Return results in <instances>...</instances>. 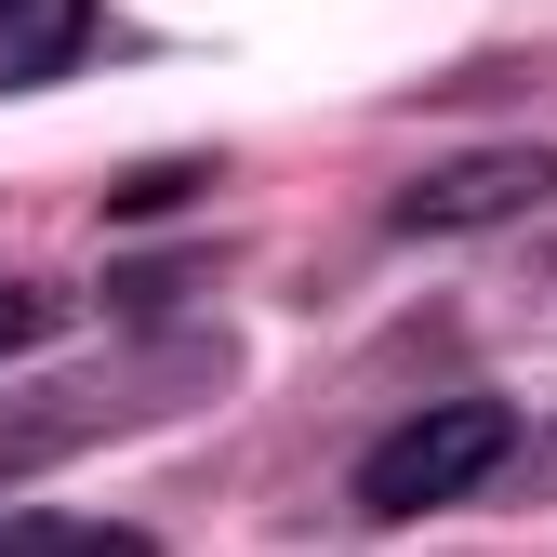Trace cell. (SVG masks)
Masks as SVG:
<instances>
[{
	"label": "cell",
	"instance_id": "cell-1",
	"mask_svg": "<svg viewBox=\"0 0 557 557\" xmlns=\"http://www.w3.org/2000/svg\"><path fill=\"white\" fill-rule=\"evenodd\" d=\"M505 451H518V411L505 398H438V411H411V425H385L359 451V505L372 518H438L465 492H492Z\"/></svg>",
	"mask_w": 557,
	"mask_h": 557
},
{
	"label": "cell",
	"instance_id": "cell-2",
	"mask_svg": "<svg viewBox=\"0 0 557 557\" xmlns=\"http://www.w3.org/2000/svg\"><path fill=\"white\" fill-rule=\"evenodd\" d=\"M518 213H557V147H478L425 186H398V239H478V226H518Z\"/></svg>",
	"mask_w": 557,
	"mask_h": 557
},
{
	"label": "cell",
	"instance_id": "cell-3",
	"mask_svg": "<svg viewBox=\"0 0 557 557\" xmlns=\"http://www.w3.org/2000/svg\"><path fill=\"white\" fill-rule=\"evenodd\" d=\"M107 27H94V0H0V94H27V81H66Z\"/></svg>",
	"mask_w": 557,
	"mask_h": 557
},
{
	"label": "cell",
	"instance_id": "cell-4",
	"mask_svg": "<svg viewBox=\"0 0 557 557\" xmlns=\"http://www.w3.org/2000/svg\"><path fill=\"white\" fill-rule=\"evenodd\" d=\"M0 544H14V557H120V544H147V531H107V518H0Z\"/></svg>",
	"mask_w": 557,
	"mask_h": 557
},
{
	"label": "cell",
	"instance_id": "cell-5",
	"mask_svg": "<svg viewBox=\"0 0 557 557\" xmlns=\"http://www.w3.org/2000/svg\"><path fill=\"white\" fill-rule=\"evenodd\" d=\"M40 319H53V306L27 293V278H0V359H27V345H40Z\"/></svg>",
	"mask_w": 557,
	"mask_h": 557
}]
</instances>
